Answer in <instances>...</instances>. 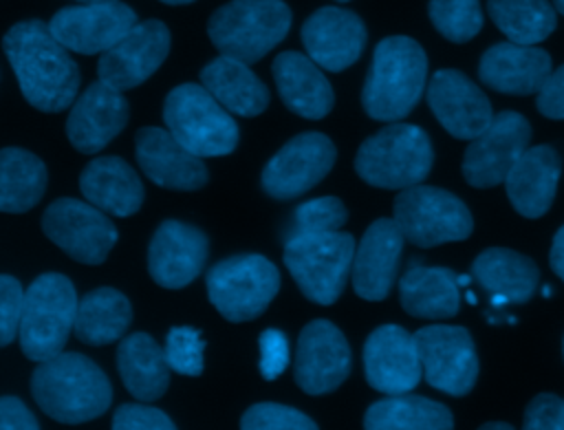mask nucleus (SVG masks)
Wrapping results in <instances>:
<instances>
[{
  "label": "nucleus",
  "instance_id": "34",
  "mask_svg": "<svg viewBox=\"0 0 564 430\" xmlns=\"http://www.w3.org/2000/svg\"><path fill=\"white\" fill-rule=\"evenodd\" d=\"M130 322L132 307L128 298L112 287H97L79 300L73 331L84 344L104 346L121 340Z\"/></svg>",
  "mask_w": 564,
  "mask_h": 430
},
{
  "label": "nucleus",
  "instance_id": "44",
  "mask_svg": "<svg viewBox=\"0 0 564 430\" xmlns=\"http://www.w3.org/2000/svg\"><path fill=\"white\" fill-rule=\"evenodd\" d=\"M562 404L564 401L553 393L535 395L524 408L522 430H564Z\"/></svg>",
  "mask_w": 564,
  "mask_h": 430
},
{
  "label": "nucleus",
  "instance_id": "23",
  "mask_svg": "<svg viewBox=\"0 0 564 430\" xmlns=\"http://www.w3.org/2000/svg\"><path fill=\"white\" fill-rule=\"evenodd\" d=\"M134 154L143 174L167 190L192 192L209 179L203 159L181 146L167 128H141L134 137Z\"/></svg>",
  "mask_w": 564,
  "mask_h": 430
},
{
  "label": "nucleus",
  "instance_id": "36",
  "mask_svg": "<svg viewBox=\"0 0 564 430\" xmlns=\"http://www.w3.org/2000/svg\"><path fill=\"white\" fill-rule=\"evenodd\" d=\"M494 24L513 44L535 46L557 26V11L549 0H487Z\"/></svg>",
  "mask_w": 564,
  "mask_h": 430
},
{
  "label": "nucleus",
  "instance_id": "56",
  "mask_svg": "<svg viewBox=\"0 0 564 430\" xmlns=\"http://www.w3.org/2000/svg\"><path fill=\"white\" fill-rule=\"evenodd\" d=\"M562 357H564V340H562Z\"/></svg>",
  "mask_w": 564,
  "mask_h": 430
},
{
  "label": "nucleus",
  "instance_id": "25",
  "mask_svg": "<svg viewBox=\"0 0 564 430\" xmlns=\"http://www.w3.org/2000/svg\"><path fill=\"white\" fill-rule=\"evenodd\" d=\"M553 71L551 55L538 46L498 42L478 62V79L502 95H533Z\"/></svg>",
  "mask_w": 564,
  "mask_h": 430
},
{
  "label": "nucleus",
  "instance_id": "30",
  "mask_svg": "<svg viewBox=\"0 0 564 430\" xmlns=\"http://www.w3.org/2000/svg\"><path fill=\"white\" fill-rule=\"evenodd\" d=\"M117 370L126 390L139 401H156L170 386L165 351L148 333H132L119 342Z\"/></svg>",
  "mask_w": 564,
  "mask_h": 430
},
{
  "label": "nucleus",
  "instance_id": "15",
  "mask_svg": "<svg viewBox=\"0 0 564 430\" xmlns=\"http://www.w3.org/2000/svg\"><path fill=\"white\" fill-rule=\"evenodd\" d=\"M352 355L344 333L328 320L308 322L293 359L295 384L308 395H326L339 388L350 375Z\"/></svg>",
  "mask_w": 564,
  "mask_h": 430
},
{
  "label": "nucleus",
  "instance_id": "3",
  "mask_svg": "<svg viewBox=\"0 0 564 430\" xmlns=\"http://www.w3.org/2000/svg\"><path fill=\"white\" fill-rule=\"evenodd\" d=\"M427 88V55L408 35L383 37L372 53L361 106L377 121H401L408 117Z\"/></svg>",
  "mask_w": 564,
  "mask_h": 430
},
{
  "label": "nucleus",
  "instance_id": "13",
  "mask_svg": "<svg viewBox=\"0 0 564 430\" xmlns=\"http://www.w3.org/2000/svg\"><path fill=\"white\" fill-rule=\"evenodd\" d=\"M531 123L516 110H500L489 126L469 141L463 154V176L474 187H494L529 148Z\"/></svg>",
  "mask_w": 564,
  "mask_h": 430
},
{
  "label": "nucleus",
  "instance_id": "29",
  "mask_svg": "<svg viewBox=\"0 0 564 430\" xmlns=\"http://www.w3.org/2000/svg\"><path fill=\"white\" fill-rule=\"evenodd\" d=\"M399 300L405 313L421 320H447L458 313V276L447 267H425L416 260L399 280Z\"/></svg>",
  "mask_w": 564,
  "mask_h": 430
},
{
  "label": "nucleus",
  "instance_id": "17",
  "mask_svg": "<svg viewBox=\"0 0 564 430\" xmlns=\"http://www.w3.org/2000/svg\"><path fill=\"white\" fill-rule=\"evenodd\" d=\"M170 53V31L161 20L137 22L115 46L101 53L99 79L117 90L143 84L165 62Z\"/></svg>",
  "mask_w": 564,
  "mask_h": 430
},
{
  "label": "nucleus",
  "instance_id": "33",
  "mask_svg": "<svg viewBox=\"0 0 564 430\" xmlns=\"http://www.w3.org/2000/svg\"><path fill=\"white\" fill-rule=\"evenodd\" d=\"M364 430H454L452 410L421 395H386L368 406Z\"/></svg>",
  "mask_w": 564,
  "mask_h": 430
},
{
  "label": "nucleus",
  "instance_id": "32",
  "mask_svg": "<svg viewBox=\"0 0 564 430\" xmlns=\"http://www.w3.org/2000/svg\"><path fill=\"white\" fill-rule=\"evenodd\" d=\"M471 276L489 295L500 293L509 304L531 300L540 282L538 265L529 256L507 247L482 249L471 262Z\"/></svg>",
  "mask_w": 564,
  "mask_h": 430
},
{
  "label": "nucleus",
  "instance_id": "57",
  "mask_svg": "<svg viewBox=\"0 0 564 430\" xmlns=\"http://www.w3.org/2000/svg\"><path fill=\"white\" fill-rule=\"evenodd\" d=\"M337 2H348V0H337Z\"/></svg>",
  "mask_w": 564,
  "mask_h": 430
},
{
  "label": "nucleus",
  "instance_id": "40",
  "mask_svg": "<svg viewBox=\"0 0 564 430\" xmlns=\"http://www.w3.org/2000/svg\"><path fill=\"white\" fill-rule=\"evenodd\" d=\"M240 430H319L302 410L284 404H253L240 419Z\"/></svg>",
  "mask_w": 564,
  "mask_h": 430
},
{
  "label": "nucleus",
  "instance_id": "35",
  "mask_svg": "<svg viewBox=\"0 0 564 430\" xmlns=\"http://www.w3.org/2000/svg\"><path fill=\"white\" fill-rule=\"evenodd\" d=\"M46 165L22 148L0 150V212L22 214L40 203L46 192Z\"/></svg>",
  "mask_w": 564,
  "mask_h": 430
},
{
  "label": "nucleus",
  "instance_id": "45",
  "mask_svg": "<svg viewBox=\"0 0 564 430\" xmlns=\"http://www.w3.org/2000/svg\"><path fill=\"white\" fill-rule=\"evenodd\" d=\"M535 106L549 119H564V64L551 71L542 88L535 93Z\"/></svg>",
  "mask_w": 564,
  "mask_h": 430
},
{
  "label": "nucleus",
  "instance_id": "46",
  "mask_svg": "<svg viewBox=\"0 0 564 430\" xmlns=\"http://www.w3.org/2000/svg\"><path fill=\"white\" fill-rule=\"evenodd\" d=\"M0 430H40V423L22 399L4 395L0 397Z\"/></svg>",
  "mask_w": 564,
  "mask_h": 430
},
{
  "label": "nucleus",
  "instance_id": "38",
  "mask_svg": "<svg viewBox=\"0 0 564 430\" xmlns=\"http://www.w3.org/2000/svg\"><path fill=\"white\" fill-rule=\"evenodd\" d=\"M348 221V209L337 196H319L300 203L284 229V240L302 234H324L339 232Z\"/></svg>",
  "mask_w": 564,
  "mask_h": 430
},
{
  "label": "nucleus",
  "instance_id": "8",
  "mask_svg": "<svg viewBox=\"0 0 564 430\" xmlns=\"http://www.w3.org/2000/svg\"><path fill=\"white\" fill-rule=\"evenodd\" d=\"M355 247V238L346 232L291 236L284 240V265L311 302L328 307L348 282Z\"/></svg>",
  "mask_w": 564,
  "mask_h": 430
},
{
  "label": "nucleus",
  "instance_id": "20",
  "mask_svg": "<svg viewBox=\"0 0 564 430\" xmlns=\"http://www.w3.org/2000/svg\"><path fill=\"white\" fill-rule=\"evenodd\" d=\"M209 240L196 225L170 218L159 225L148 247V271L163 289H183L205 267Z\"/></svg>",
  "mask_w": 564,
  "mask_h": 430
},
{
  "label": "nucleus",
  "instance_id": "14",
  "mask_svg": "<svg viewBox=\"0 0 564 430\" xmlns=\"http://www.w3.org/2000/svg\"><path fill=\"white\" fill-rule=\"evenodd\" d=\"M337 150L322 132H302L289 139L264 165L262 190L278 201H289L315 187L335 165Z\"/></svg>",
  "mask_w": 564,
  "mask_h": 430
},
{
  "label": "nucleus",
  "instance_id": "2",
  "mask_svg": "<svg viewBox=\"0 0 564 430\" xmlns=\"http://www.w3.org/2000/svg\"><path fill=\"white\" fill-rule=\"evenodd\" d=\"M35 404L59 423H84L101 417L112 388L106 373L82 353H59L40 362L31 375Z\"/></svg>",
  "mask_w": 564,
  "mask_h": 430
},
{
  "label": "nucleus",
  "instance_id": "37",
  "mask_svg": "<svg viewBox=\"0 0 564 430\" xmlns=\"http://www.w3.org/2000/svg\"><path fill=\"white\" fill-rule=\"evenodd\" d=\"M427 13L434 29L456 44L469 42L482 29V9L478 0H430Z\"/></svg>",
  "mask_w": 564,
  "mask_h": 430
},
{
  "label": "nucleus",
  "instance_id": "31",
  "mask_svg": "<svg viewBox=\"0 0 564 430\" xmlns=\"http://www.w3.org/2000/svg\"><path fill=\"white\" fill-rule=\"evenodd\" d=\"M203 86L231 112L240 117H256L269 106V88L249 64L220 55L203 66Z\"/></svg>",
  "mask_w": 564,
  "mask_h": 430
},
{
  "label": "nucleus",
  "instance_id": "6",
  "mask_svg": "<svg viewBox=\"0 0 564 430\" xmlns=\"http://www.w3.org/2000/svg\"><path fill=\"white\" fill-rule=\"evenodd\" d=\"M163 121L172 137L196 157H223L238 146L234 115L203 86L181 84L163 101Z\"/></svg>",
  "mask_w": 564,
  "mask_h": 430
},
{
  "label": "nucleus",
  "instance_id": "39",
  "mask_svg": "<svg viewBox=\"0 0 564 430\" xmlns=\"http://www.w3.org/2000/svg\"><path fill=\"white\" fill-rule=\"evenodd\" d=\"M165 359L170 370L187 377H198L203 373V351L205 340L198 329L192 326H172L165 337Z\"/></svg>",
  "mask_w": 564,
  "mask_h": 430
},
{
  "label": "nucleus",
  "instance_id": "21",
  "mask_svg": "<svg viewBox=\"0 0 564 430\" xmlns=\"http://www.w3.org/2000/svg\"><path fill=\"white\" fill-rule=\"evenodd\" d=\"M366 37L364 20L341 7H322L302 24L306 55L330 73L352 66L364 53Z\"/></svg>",
  "mask_w": 564,
  "mask_h": 430
},
{
  "label": "nucleus",
  "instance_id": "49",
  "mask_svg": "<svg viewBox=\"0 0 564 430\" xmlns=\"http://www.w3.org/2000/svg\"><path fill=\"white\" fill-rule=\"evenodd\" d=\"M489 302H491V307H494V309H502L505 304H509V300H507L505 295H500V293L489 295Z\"/></svg>",
  "mask_w": 564,
  "mask_h": 430
},
{
  "label": "nucleus",
  "instance_id": "24",
  "mask_svg": "<svg viewBox=\"0 0 564 430\" xmlns=\"http://www.w3.org/2000/svg\"><path fill=\"white\" fill-rule=\"evenodd\" d=\"M403 234L394 218H377L364 232L352 258V289L359 298L379 302L383 300L399 271V260L403 251Z\"/></svg>",
  "mask_w": 564,
  "mask_h": 430
},
{
  "label": "nucleus",
  "instance_id": "52",
  "mask_svg": "<svg viewBox=\"0 0 564 430\" xmlns=\"http://www.w3.org/2000/svg\"><path fill=\"white\" fill-rule=\"evenodd\" d=\"M553 7H555V11H557V13H562V15H564V0H553Z\"/></svg>",
  "mask_w": 564,
  "mask_h": 430
},
{
  "label": "nucleus",
  "instance_id": "7",
  "mask_svg": "<svg viewBox=\"0 0 564 430\" xmlns=\"http://www.w3.org/2000/svg\"><path fill=\"white\" fill-rule=\"evenodd\" d=\"M77 291L62 273H42L24 291L20 320V348L33 362L59 355L77 315Z\"/></svg>",
  "mask_w": 564,
  "mask_h": 430
},
{
  "label": "nucleus",
  "instance_id": "27",
  "mask_svg": "<svg viewBox=\"0 0 564 430\" xmlns=\"http://www.w3.org/2000/svg\"><path fill=\"white\" fill-rule=\"evenodd\" d=\"M271 73L284 106L295 115L304 119H322L333 110V86L308 55L284 51L273 60Z\"/></svg>",
  "mask_w": 564,
  "mask_h": 430
},
{
  "label": "nucleus",
  "instance_id": "9",
  "mask_svg": "<svg viewBox=\"0 0 564 430\" xmlns=\"http://www.w3.org/2000/svg\"><path fill=\"white\" fill-rule=\"evenodd\" d=\"M214 309L229 322H249L264 313L280 289L278 267L260 254H236L205 276Z\"/></svg>",
  "mask_w": 564,
  "mask_h": 430
},
{
  "label": "nucleus",
  "instance_id": "43",
  "mask_svg": "<svg viewBox=\"0 0 564 430\" xmlns=\"http://www.w3.org/2000/svg\"><path fill=\"white\" fill-rule=\"evenodd\" d=\"M258 346H260V375L267 381L278 379L291 362L286 335L280 329H264L260 333Z\"/></svg>",
  "mask_w": 564,
  "mask_h": 430
},
{
  "label": "nucleus",
  "instance_id": "51",
  "mask_svg": "<svg viewBox=\"0 0 564 430\" xmlns=\"http://www.w3.org/2000/svg\"><path fill=\"white\" fill-rule=\"evenodd\" d=\"M79 4H97V2H117V0H75Z\"/></svg>",
  "mask_w": 564,
  "mask_h": 430
},
{
  "label": "nucleus",
  "instance_id": "5",
  "mask_svg": "<svg viewBox=\"0 0 564 430\" xmlns=\"http://www.w3.org/2000/svg\"><path fill=\"white\" fill-rule=\"evenodd\" d=\"M291 18L284 0H231L212 13L207 33L220 55L253 64L286 37Z\"/></svg>",
  "mask_w": 564,
  "mask_h": 430
},
{
  "label": "nucleus",
  "instance_id": "19",
  "mask_svg": "<svg viewBox=\"0 0 564 430\" xmlns=\"http://www.w3.org/2000/svg\"><path fill=\"white\" fill-rule=\"evenodd\" d=\"M425 97L438 123L456 139H476L494 119L489 97L456 68L436 71L427 82Z\"/></svg>",
  "mask_w": 564,
  "mask_h": 430
},
{
  "label": "nucleus",
  "instance_id": "10",
  "mask_svg": "<svg viewBox=\"0 0 564 430\" xmlns=\"http://www.w3.org/2000/svg\"><path fill=\"white\" fill-rule=\"evenodd\" d=\"M392 218L403 238L421 249L467 240L474 229L471 212L456 194L423 183L397 194Z\"/></svg>",
  "mask_w": 564,
  "mask_h": 430
},
{
  "label": "nucleus",
  "instance_id": "54",
  "mask_svg": "<svg viewBox=\"0 0 564 430\" xmlns=\"http://www.w3.org/2000/svg\"><path fill=\"white\" fill-rule=\"evenodd\" d=\"M165 4H187V2H194V0H161Z\"/></svg>",
  "mask_w": 564,
  "mask_h": 430
},
{
  "label": "nucleus",
  "instance_id": "42",
  "mask_svg": "<svg viewBox=\"0 0 564 430\" xmlns=\"http://www.w3.org/2000/svg\"><path fill=\"white\" fill-rule=\"evenodd\" d=\"M112 430H176V426L154 406L121 404L112 415Z\"/></svg>",
  "mask_w": 564,
  "mask_h": 430
},
{
  "label": "nucleus",
  "instance_id": "28",
  "mask_svg": "<svg viewBox=\"0 0 564 430\" xmlns=\"http://www.w3.org/2000/svg\"><path fill=\"white\" fill-rule=\"evenodd\" d=\"M79 190L101 212L128 218L141 209L143 183L121 157H97L79 174Z\"/></svg>",
  "mask_w": 564,
  "mask_h": 430
},
{
  "label": "nucleus",
  "instance_id": "47",
  "mask_svg": "<svg viewBox=\"0 0 564 430\" xmlns=\"http://www.w3.org/2000/svg\"><path fill=\"white\" fill-rule=\"evenodd\" d=\"M549 262H551V269L555 271V276L564 282V225L553 236Z\"/></svg>",
  "mask_w": 564,
  "mask_h": 430
},
{
  "label": "nucleus",
  "instance_id": "4",
  "mask_svg": "<svg viewBox=\"0 0 564 430\" xmlns=\"http://www.w3.org/2000/svg\"><path fill=\"white\" fill-rule=\"evenodd\" d=\"M434 163L430 135L414 126L392 121L368 137L355 157L357 174L375 187L405 190L427 179Z\"/></svg>",
  "mask_w": 564,
  "mask_h": 430
},
{
  "label": "nucleus",
  "instance_id": "22",
  "mask_svg": "<svg viewBox=\"0 0 564 430\" xmlns=\"http://www.w3.org/2000/svg\"><path fill=\"white\" fill-rule=\"evenodd\" d=\"M130 106L121 90L106 82H93L70 106L66 135L75 150L95 154L104 150L128 123Z\"/></svg>",
  "mask_w": 564,
  "mask_h": 430
},
{
  "label": "nucleus",
  "instance_id": "12",
  "mask_svg": "<svg viewBox=\"0 0 564 430\" xmlns=\"http://www.w3.org/2000/svg\"><path fill=\"white\" fill-rule=\"evenodd\" d=\"M425 381L452 397L467 395L478 379L471 333L454 324H427L414 333Z\"/></svg>",
  "mask_w": 564,
  "mask_h": 430
},
{
  "label": "nucleus",
  "instance_id": "18",
  "mask_svg": "<svg viewBox=\"0 0 564 430\" xmlns=\"http://www.w3.org/2000/svg\"><path fill=\"white\" fill-rule=\"evenodd\" d=\"M366 381L383 395H403L419 386L423 366L414 333L399 324L377 326L364 344Z\"/></svg>",
  "mask_w": 564,
  "mask_h": 430
},
{
  "label": "nucleus",
  "instance_id": "1",
  "mask_svg": "<svg viewBox=\"0 0 564 430\" xmlns=\"http://www.w3.org/2000/svg\"><path fill=\"white\" fill-rule=\"evenodd\" d=\"M24 99L42 112L73 106L79 90V66L42 20L13 24L2 40Z\"/></svg>",
  "mask_w": 564,
  "mask_h": 430
},
{
  "label": "nucleus",
  "instance_id": "41",
  "mask_svg": "<svg viewBox=\"0 0 564 430\" xmlns=\"http://www.w3.org/2000/svg\"><path fill=\"white\" fill-rule=\"evenodd\" d=\"M24 307V289L18 278L0 273V346L18 337Z\"/></svg>",
  "mask_w": 564,
  "mask_h": 430
},
{
  "label": "nucleus",
  "instance_id": "55",
  "mask_svg": "<svg viewBox=\"0 0 564 430\" xmlns=\"http://www.w3.org/2000/svg\"><path fill=\"white\" fill-rule=\"evenodd\" d=\"M562 426H564V404H562Z\"/></svg>",
  "mask_w": 564,
  "mask_h": 430
},
{
  "label": "nucleus",
  "instance_id": "50",
  "mask_svg": "<svg viewBox=\"0 0 564 430\" xmlns=\"http://www.w3.org/2000/svg\"><path fill=\"white\" fill-rule=\"evenodd\" d=\"M471 282V276H458V287H467Z\"/></svg>",
  "mask_w": 564,
  "mask_h": 430
},
{
  "label": "nucleus",
  "instance_id": "48",
  "mask_svg": "<svg viewBox=\"0 0 564 430\" xmlns=\"http://www.w3.org/2000/svg\"><path fill=\"white\" fill-rule=\"evenodd\" d=\"M478 430H516V428L509 426V423H505V421H487V423H482Z\"/></svg>",
  "mask_w": 564,
  "mask_h": 430
},
{
  "label": "nucleus",
  "instance_id": "26",
  "mask_svg": "<svg viewBox=\"0 0 564 430\" xmlns=\"http://www.w3.org/2000/svg\"><path fill=\"white\" fill-rule=\"evenodd\" d=\"M562 159L553 146L527 148L505 176V190L513 209L524 218H540L553 205Z\"/></svg>",
  "mask_w": 564,
  "mask_h": 430
},
{
  "label": "nucleus",
  "instance_id": "53",
  "mask_svg": "<svg viewBox=\"0 0 564 430\" xmlns=\"http://www.w3.org/2000/svg\"><path fill=\"white\" fill-rule=\"evenodd\" d=\"M465 300H467L469 304H476V302H478V298L474 295V291H467V293H465Z\"/></svg>",
  "mask_w": 564,
  "mask_h": 430
},
{
  "label": "nucleus",
  "instance_id": "16",
  "mask_svg": "<svg viewBox=\"0 0 564 430\" xmlns=\"http://www.w3.org/2000/svg\"><path fill=\"white\" fill-rule=\"evenodd\" d=\"M137 22V13L117 0L64 7L51 18L48 29L68 51L97 55L115 46Z\"/></svg>",
  "mask_w": 564,
  "mask_h": 430
},
{
  "label": "nucleus",
  "instance_id": "11",
  "mask_svg": "<svg viewBox=\"0 0 564 430\" xmlns=\"http://www.w3.org/2000/svg\"><path fill=\"white\" fill-rule=\"evenodd\" d=\"M44 234L73 260L101 265L117 243V227L88 201L62 196L42 216Z\"/></svg>",
  "mask_w": 564,
  "mask_h": 430
}]
</instances>
